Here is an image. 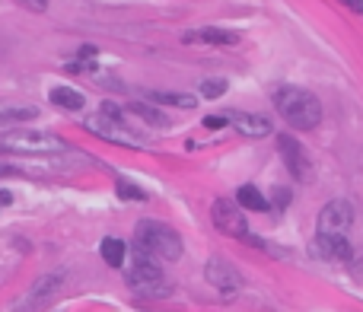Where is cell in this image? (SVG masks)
I'll return each instance as SVG.
<instances>
[{
  "label": "cell",
  "instance_id": "12",
  "mask_svg": "<svg viewBox=\"0 0 363 312\" xmlns=\"http://www.w3.org/2000/svg\"><path fill=\"white\" fill-rule=\"evenodd\" d=\"M226 121H230V128H236L239 134H246V137H268V134H271V121H268L264 115L233 112V115H226Z\"/></svg>",
  "mask_w": 363,
  "mask_h": 312
},
{
  "label": "cell",
  "instance_id": "19",
  "mask_svg": "<svg viewBox=\"0 0 363 312\" xmlns=\"http://www.w3.org/2000/svg\"><path fill=\"white\" fill-rule=\"evenodd\" d=\"M147 99H153V102H166V106H179V108H195L198 106L195 96H188V92H147Z\"/></svg>",
  "mask_w": 363,
  "mask_h": 312
},
{
  "label": "cell",
  "instance_id": "2",
  "mask_svg": "<svg viewBox=\"0 0 363 312\" xmlns=\"http://www.w3.org/2000/svg\"><path fill=\"white\" fill-rule=\"evenodd\" d=\"M124 280H128V287L137 296H166L173 290L163 274V268H159V258L144 252L141 246H131V264H128Z\"/></svg>",
  "mask_w": 363,
  "mask_h": 312
},
{
  "label": "cell",
  "instance_id": "25",
  "mask_svg": "<svg viewBox=\"0 0 363 312\" xmlns=\"http://www.w3.org/2000/svg\"><path fill=\"white\" fill-rule=\"evenodd\" d=\"M77 55H80V61H92V58H96V48H92V45H83Z\"/></svg>",
  "mask_w": 363,
  "mask_h": 312
},
{
  "label": "cell",
  "instance_id": "18",
  "mask_svg": "<svg viewBox=\"0 0 363 312\" xmlns=\"http://www.w3.org/2000/svg\"><path fill=\"white\" fill-rule=\"evenodd\" d=\"M99 252H102V262L106 264H112V268H121L124 264V255H128V246H124L121 239H102V246H99Z\"/></svg>",
  "mask_w": 363,
  "mask_h": 312
},
{
  "label": "cell",
  "instance_id": "8",
  "mask_svg": "<svg viewBox=\"0 0 363 312\" xmlns=\"http://www.w3.org/2000/svg\"><path fill=\"white\" fill-rule=\"evenodd\" d=\"M204 277H207V284L223 296V300H233V296L239 293V287H242L239 271H236L230 262H223V258H210V262H207Z\"/></svg>",
  "mask_w": 363,
  "mask_h": 312
},
{
  "label": "cell",
  "instance_id": "11",
  "mask_svg": "<svg viewBox=\"0 0 363 312\" xmlns=\"http://www.w3.org/2000/svg\"><path fill=\"white\" fill-rule=\"evenodd\" d=\"M61 284H64V274H45V277H39L32 284V290L23 296V303H19V312H39L41 306L48 303L51 296L61 290Z\"/></svg>",
  "mask_w": 363,
  "mask_h": 312
},
{
  "label": "cell",
  "instance_id": "10",
  "mask_svg": "<svg viewBox=\"0 0 363 312\" xmlns=\"http://www.w3.org/2000/svg\"><path fill=\"white\" fill-rule=\"evenodd\" d=\"M354 226V207L351 201H328L319 214V233H347Z\"/></svg>",
  "mask_w": 363,
  "mask_h": 312
},
{
  "label": "cell",
  "instance_id": "1",
  "mask_svg": "<svg viewBox=\"0 0 363 312\" xmlns=\"http://www.w3.org/2000/svg\"><path fill=\"white\" fill-rule=\"evenodd\" d=\"M274 108L290 128H300V131H313L322 121V102L300 86H284L274 92Z\"/></svg>",
  "mask_w": 363,
  "mask_h": 312
},
{
  "label": "cell",
  "instance_id": "24",
  "mask_svg": "<svg viewBox=\"0 0 363 312\" xmlns=\"http://www.w3.org/2000/svg\"><path fill=\"white\" fill-rule=\"evenodd\" d=\"M19 3H23V7H29V10H48V0H19Z\"/></svg>",
  "mask_w": 363,
  "mask_h": 312
},
{
  "label": "cell",
  "instance_id": "28",
  "mask_svg": "<svg viewBox=\"0 0 363 312\" xmlns=\"http://www.w3.org/2000/svg\"><path fill=\"white\" fill-rule=\"evenodd\" d=\"M10 201H13V195H10V191H3V188H0V204H10Z\"/></svg>",
  "mask_w": 363,
  "mask_h": 312
},
{
  "label": "cell",
  "instance_id": "20",
  "mask_svg": "<svg viewBox=\"0 0 363 312\" xmlns=\"http://www.w3.org/2000/svg\"><path fill=\"white\" fill-rule=\"evenodd\" d=\"M226 90H230V83L223 80V77H207V80L201 83V96L204 99H220Z\"/></svg>",
  "mask_w": 363,
  "mask_h": 312
},
{
  "label": "cell",
  "instance_id": "22",
  "mask_svg": "<svg viewBox=\"0 0 363 312\" xmlns=\"http://www.w3.org/2000/svg\"><path fill=\"white\" fill-rule=\"evenodd\" d=\"M274 204H277V207H287L290 204V188H274Z\"/></svg>",
  "mask_w": 363,
  "mask_h": 312
},
{
  "label": "cell",
  "instance_id": "4",
  "mask_svg": "<svg viewBox=\"0 0 363 312\" xmlns=\"http://www.w3.org/2000/svg\"><path fill=\"white\" fill-rule=\"evenodd\" d=\"M83 128L99 140H108V144H118V147H144V137L134 131L128 118H115L106 115V112H96L83 121Z\"/></svg>",
  "mask_w": 363,
  "mask_h": 312
},
{
  "label": "cell",
  "instance_id": "23",
  "mask_svg": "<svg viewBox=\"0 0 363 312\" xmlns=\"http://www.w3.org/2000/svg\"><path fill=\"white\" fill-rule=\"evenodd\" d=\"M223 124H230L226 115H207L204 118V128H223Z\"/></svg>",
  "mask_w": 363,
  "mask_h": 312
},
{
  "label": "cell",
  "instance_id": "15",
  "mask_svg": "<svg viewBox=\"0 0 363 312\" xmlns=\"http://www.w3.org/2000/svg\"><path fill=\"white\" fill-rule=\"evenodd\" d=\"M185 41H207V45H236L239 35L230 32V29H217V26H207V29H198V32H188Z\"/></svg>",
  "mask_w": 363,
  "mask_h": 312
},
{
  "label": "cell",
  "instance_id": "6",
  "mask_svg": "<svg viewBox=\"0 0 363 312\" xmlns=\"http://www.w3.org/2000/svg\"><path fill=\"white\" fill-rule=\"evenodd\" d=\"M210 217H214V226L223 233V236H233V239H246L248 246H262V239H255L248 233V223H246V214H242V207L236 201H214L210 207Z\"/></svg>",
  "mask_w": 363,
  "mask_h": 312
},
{
  "label": "cell",
  "instance_id": "5",
  "mask_svg": "<svg viewBox=\"0 0 363 312\" xmlns=\"http://www.w3.org/2000/svg\"><path fill=\"white\" fill-rule=\"evenodd\" d=\"M0 147L17 150V153H55V150H67V144L58 137V134L48 131H32V128H17V131L0 134Z\"/></svg>",
  "mask_w": 363,
  "mask_h": 312
},
{
  "label": "cell",
  "instance_id": "16",
  "mask_svg": "<svg viewBox=\"0 0 363 312\" xmlns=\"http://www.w3.org/2000/svg\"><path fill=\"white\" fill-rule=\"evenodd\" d=\"M128 115H137L141 121L153 124V128H169V118L157 106H147V102H128Z\"/></svg>",
  "mask_w": 363,
  "mask_h": 312
},
{
  "label": "cell",
  "instance_id": "13",
  "mask_svg": "<svg viewBox=\"0 0 363 312\" xmlns=\"http://www.w3.org/2000/svg\"><path fill=\"white\" fill-rule=\"evenodd\" d=\"M39 118V108L26 106V102H7L0 99V124H17V121H32Z\"/></svg>",
  "mask_w": 363,
  "mask_h": 312
},
{
  "label": "cell",
  "instance_id": "21",
  "mask_svg": "<svg viewBox=\"0 0 363 312\" xmlns=\"http://www.w3.org/2000/svg\"><path fill=\"white\" fill-rule=\"evenodd\" d=\"M118 197H134V201H144V197H147V191L137 188V185H128L124 179H118Z\"/></svg>",
  "mask_w": 363,
  "mask_h": 312
},
{
  "label": "cell",
  "instance_id": "3",
  "mask_svg": "<svg viewBox=\"0 0 363 312\" xmlns=\"http://www.w3.org/2000/svg\"><path fill=\"white\" fill-rule=\"evenodd\" d=\"M134 246H141L144 252L157 255L163 262H179L185 246H182V236L166 226V223H157V220H141L137 230H134Z\"/></svg>",
  "mask_w": 363,
  "mask_h": 312
},
{
  "label": "cell",
  "instance_id": "7",
  "mask_svg": "<svg viewBox=\"0 0 363 312\" xmlns=\"http://www.w3.org/2000/svg\"><path fill=\"white\" fill-rule=\"evenodd\" d=\"M277 150H281V159H284V166H287V173L297 182H309L313 163H309V153H306L303 144H300L293 134H281V137H277Z\"/></svg>",
  "mask_w": 363,
  "mask_h": 312
},
{
  "label": "cell",
  "instance_id": "26",
  "mask_svg": "<svg viewBox=\"0 0 363 312\" xmlns=\"http://www.w3.org/2000/svg\"><path fill=\"white\" fill-rule=\"evenodd\" d=\"M347 10H354V13H363V0H341Z\"/></svg>",
  "mask_w": 363,
  "mask_h": 312
},
{
  "label": "cell",
  "instance_id": "17",
  "mask_svg": "<svg viewBox=\"0 0 363 312\" xmlns=\"http://www.w3.org/2000/svg\"><path fill=\"white\" fill-rule=\"evenodd\" d=\"M236 204L246 207V211H258V214H264V211L271 207L268 204V197H264L255 185H242V188L236 191Z\"/></svg>",
  "mask_w": 363,
  "mask_h": 312
},
{
  "label": "cell",
  "instance_id": "9",
  "mask_svg": "<svg viewBox=\"0 0 363 312\" xmlns=\"http://www.w3.org/2000/svg\"><path fill=\"white\" fill-rule=\"evenodd\" d=\"M313 252L325 262H338V264H347L354 258V246L344 239V233H319L313 242Z\"/></svg>",
  "mask_w": 363,
  "mask_h": 312
},
{
  "label": "cell",
  "instance_id": "14",
  "mask_svg": "<svg viewBox=\"0 0 363 312\" xmlns=\"http://www.w3.org/2000/svg\"><path fill=\"white\" fill-rule=\"evenodd\" d=\"M48 99L58 108H67V112H83V106H86V96L80 90H74V86H55L48 92Z\"/></svg>",
  "mask_w": 363,
  "mask_h": 312
},
{
  "label": "cell",
  "instance_id": "27",
  "mask_svg": "<svg viewBox=\"0 0 363 312\" xmlns=\"http://www.w3.org/2000/svg\"><path fill=\"white\" fill-rule=\"evenodd\" d=\"M0 175H19V169H13L10 163H3V159H0Z\"/></svg>",
  "mask_w": 363,
  "mask_h": 312
}]
</instances>
